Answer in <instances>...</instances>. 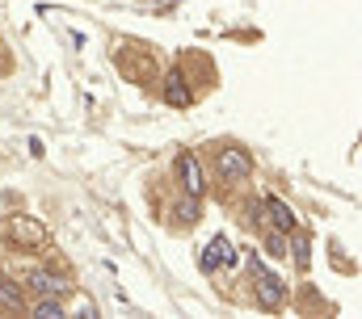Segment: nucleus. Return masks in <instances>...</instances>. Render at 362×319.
<instances>
[{"instance_id":"4","label":"nucleus","mask_w":362,"mask_h":319,"mask_svg":"<svg viewBox=\"0 0 362 319\" xmlns=\"http://www.w3.org/2000/svg\"><path fill=\"white\" fill-rule=\"evenodd\" d=\"M8 236L17 239V248H42V243H47V227H42L38 219H30V215H13Z\"/></svg>"},{"instance_id":"12","label":"nucleus","mask_w":362,"mask_h":319,"mask_svg":"<svg viewBox=\"0 0 362 319\" xmlns=\"http://www.w3.org/2000/svg\"><path fill=\"white\" fill-rule=\"evenodd\" d=\"M286 248H291L286 231H278V227H274L270 236H266V252H270V256H286Z\"/></svg>"},{"instance_id":"5","label":"nucleus","mask_w":362,"mask_h":319,"mask_svg":"<svg viewBox=\"0 0 362 319\" xmlns=\"http://www.w3.org/2000/svg\"><path fill=\"white\" fill-rule=\"evenodd\" d=\"M25 286H30L38 299H64V294H68V282H64L59 273H51V269H30V273H25Z\"/></svg>"},{"instance_id":"13","label":"nucleus","mask_w":362,"mask_h":319,"mask_svg":"<svg viewBox=\"0 0 362 319\" xmlns=\"http://www.w3.org/2000/svg\"><path fill=\"white\" fill-rule=\"evenodd\" d=\"M0 72H4V55H0Z\"/></svg>"},{"instance_id":"6","label":"nucleus","mask_w":362,"mask_h":319,"mask_svg":"<svg viewBox=\"0 0 362 319\" xmlns=\"http://www.w3.org/2000/svg\"><path fill=\"white\" fill-rule=\"evenodd\" d=\"M236 260V252H232V243L223 236H215L211 243H206V252H202V273H215L219 265H232Z\"/></svg>"},{"instance_id":"2","label":"nucleus","mask_w":362,"mask_h":319,"mask_svg":"<svg viewBox=\"0 0 362 319\" xmlns=\"http://www.w3.org/2000/svg\"><path fill=\"white\" fill-rule=\"evenodd\" d=\"M253 156L245 148H219V181H249Z\"/></svg>"},{"instance_id":"11","label":"nucleus","mask_w":362,"mask_h":319,"mask_svg":"<svg viewBox=\"0 0 362 319\" xmlns=\"http://www.w3.org/2000/svg\"><path fill=\"white\" fill-rule=\"evenodd\" d=\"M68 311H64V303L59 299H38L34 303V319H64Z\"/></svg>"},{"instance_id":"1","label":"nucleus","mask_w":362,"mask_h":319,"mask_svg":"<svg viewBox=\"0 0 362 319\" xmlns=\"http://www.w3.org/2000/svg\"><path fill=\"white\" fill-rule=\"evenodd\" d=\"M253 299H257V307H266V311H278L282 307V299H286V282L270 273L262 260H253Z\"/></svg>"},{"instance_id":"9","label":"nucleus","mask_w":362,"mask_h":319,"mask_svg":"<svg viewBox=\"0 0 362 319\" xmlns=\"http://www.w3.org/2000/svg\"><path fill=\"white\" fill-rule=\"evenodd\" d=\"M21 286L8 277V273H0V315H13V311H21Z\"/></svg>"},{"instance_id":"7","label":"nucleus","mask_w":362,"mask_h":319,"mask_svg":"<svg viewBox=\"0 0 362 319\" xmlns=\"http://www.w3.org/2000/svg\"><path fill=\"white\" fill-rule=\"evenodd\" d=\"M165 101H169L173 109H189V105H194V92H189V84H185L181 72H169V76H165Z\"/></svg>"},{"instance_id":"3","label":"nucleus","mask_w":362,"mask_h":319,"mask_svg":"<svg viewBox=\"0 0 362 319\" xmlns=\"http://www.w3.org/2000/svg\"><path fill=\"white\" fill-rule=\"evenodd\" d=\"M177 176H181V189H185L189 198L202 202V193H206V176H202V164H198L194 152H181L177 156Z\"/></svg>"},{"instance_id":"8","label":"nucleus","mask_w":362,"mask_h":319,"mask_svg":"<svg viewBox=\"0 0 362 319\" xmlns=\"http://www.w3.org/2000/svg\"><path fill=\"white\" fill-rule=\"evenodd\" d=\"M266 210H270V219H274V227H278V231H286V236H291V231L299 227L295 210H291V206H286L282 198H266Z\"/></svg>"},{"instance_id":"10","label":"nucleus","mask_w":362,"mask_h":319,"mask_svg":"<svg viewBox=\"0 0 362 319\" xmlns=\"http://www.w3.org/2000/svg\"><path fill=\"white\" fill-rule=\"evenodd\" d=\"M286 252L295 256V265H299V269H308V265H312V239L303 236V231L291 239V248H286Z\"/></svg>"}]
</instances>
